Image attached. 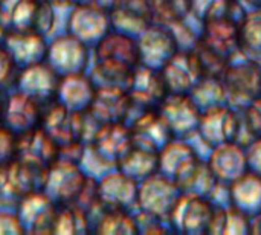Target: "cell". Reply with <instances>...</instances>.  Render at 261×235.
Segmentation results:
<instances>
[{"label": "cell", "instance_id": "obj_12", "mask_svg": "<svg viewBox=\"0 0 261 235\" xmlns=\"http://www.w3.org/2000/svg\"><path fill=\"white\" fill-rule=\"evenodd\" d=\"M141 64L153 69H162L167 61L179 50V41L171 26L153 23L138 40Z\"/></svg>", "mask_w": 261, "mask_h": 235}, {"label": "cell", "instance_id": "obj_24", "mask_svg": "<svg viewBox=\"0 0 261 235\" xmlns=\"http://www.w3.org/2000/svg\"><path fill=\"white\" fill-rule=\"evenodd\" d=\"M2 44L11 54L20 69L46 61L49 47L44 35L35 32H6Z\"/></svg>", "mask_w": 261, "mask_h": 235}, {"label": "cell", "instance_id": "obj_31", "mask_svg": "<svg viewBox=\"0 0 261 235\" xmlns=\"http://www.w3.org/2000/svg\"><path fill=\"white\" fill-rule=\"evenodd\" d=\"M154 23L173 26L182 23L191 12L193 0H148Z\"/></svg>", "mask_w": 261, "mask_h": 235}, {"label": "cell", "instance_id": "obj_35", "mask_svg": "<svg viewBox=\"0 0 261 235\" xmlns=\"http://www.w3.org/2000/svg\"><path fill=\"white\" fill-rule=\"evenodd\" d=\"M0 234H24V228L15 213H0Z\"/></svg>", "mask_w": 261, "mask_h": 235}, {"label": "cell", "instance_id": "obj_28", "mask_svg": "<svg viewBox=\"0 0 261 235\" xmlns=\"http://www.w3.org/2000/svg\"><path fill=\"white\" fill-rule=\"evenodd\" d=\"M231 205L251 220L261 214V176L248 170L229 185Z\"/></svg>", "mask_w": 261, "mask_h": 235}, {"label": "cell", "instance_id": "obj_16", "mask_svg": "<svg viewBox=\"0 0 261 235\" xmlns=\"http://www.w3.org/2000/svg\"><path fill=\"white\" fill-rule=\"evenodd\" d=\"M135 119L127 124L132 132L133 144L159 153L170 141L174 139L170 127L158 109L138 110Z\"/></svg>", "mask_w": 261, "mask_h": 235}, {"label": "cell", "instance_id": "obj_29", "mask_svg": "<svg viewBox=\"0 0 261 235\" xmlns=\"http://www.w3.org/2000/svg\"><path fill=\"white\" fill-rule=\"evenodd\" d=\"M116 168L133 180L142 182L159 171V153L133 144L125 156L119 161Z\"/></svg>", "mask_w": 261, "mask_h": 235}, {"label": "cell", "instance_id": "obj_33", "mask_svg": "<svg viewBox=\"0 0 261 235\" xmlns=\"http://www.w3.org/2000/svg\"><path fill=\"white\" fill-rule=\"evenodd\" d=\"M245 121L246 125L251 132V135L254 138H260L261 136V95L257 96L255 99H252L245 112Z\"/></svg>", "mask_w": 261, "mask_h": 235}, {"label": "cell", "instance_id": "obj_34", "mask_svg": "<svg viewBox=\"0 0 261 235\" xmlns=\"http://www.w3.org/2000/svg\"><path fill=\"white\" fill-rule=\"evenodd\" d=\"M15 142L17 136L0 122V165L15 158Z\"/></svg>", "mask_w": 261, "mask_h": 235}, {"label": "cell", "instance_id": "obj_7", "mask_svg": "<svg viewBox=\"0 0 261 235\" xmlns=\"http://www.w3.org/2000/svg\"><path fill=\"white\" fill-rule=\"evenodd\" d=\"M182 191L159 171L144 179L138 187V211L168 220Z\"/></svg>", "mask_w": 261, "mask_h": 235}, {"label": "cell", "instance_id": "obj_11", "mask_svg": "<svg viewBox=\"0 0 261 235\" xmlns=\"http://www.w3.org/2000/svg\"><path fill=\"white\" fill-rule=\"evenodd\" d=\"M109 31H112L109 11L95 3H75L69 15L67 34L81 40L87 46H95Z\"/></svg>", "mask_w": 261, "mask_h": 235}, {"label": "cell", "instance_id": "obj_9", "mask_svg": "<svg viewBox=\"0 0 261 235\" xmlns=\"http://www.w3.org/2000/svg\"><path fill=\"white\" fill-rule=\"evenodd\" d=\"M127 92L135 110L159 109L170 90L159 69L139 64L127 84Z\"/></svg>", "mask_w": 261, "mask_h": 235}, {"label": "cell", "instance_id": "obj_20", "mask_svg": "<svg viewBox=\"0 0 261 235\" xmlns=\"http://www.w3.org/2000/svg\"><path fill=\"white\" fill-rule=\"evenodd\" d=\"M170 93H191L203 80L202 70L191 50H177L161 69Z\"/></svg>", "mask_w": 261, "mask_h": 235}, {"label": "cell", "instance_id": "obj_22", "mask_svg": "<svg viewBox=\"0 0 261 235\" xmlns=\"http://www.w3.org/2000/svg\"><path fill=\"white\" fill-rule=\"evenodd\" d=\"M60 75L52 69L47 61H40L37 64L21 67L18 72L15 89L44 102L55 98Z\"/></svg>", "mask_w": 261, "mask_h": 235}, {"label": "cell", "instance_id": "obj_2", "mask_svg": "<svg viewBox=\"0 0 261 235\" xmlns=\"http://www.w3.org/2000/svg\"><path fill=\"white\" fill-rule=\"evenodd\" d=\"M0 23L6 32L47 35L55 24L54 5L46 0H0Z\"/></svg>", "mask_w": 261, "mask_h": 235}, {"label": "cell", "instance_id": "obj_19", "mask_svg": "<svg viewBox=\"0 0 261 235\" xmlns=\"http://www.w3.org/2000/svg\"><path fill=\"white\" fill-rule=\"evenodd\" d=\"M109 18L113 31L130 37L141 35L154 23L148 0H113Z\"/></svg>", "mask_w": 261, "mask_h": 235}, {"label": "cell", "instance_id": "obj_1", "mask_svg": "<svg viewBox=\"0 0 261 235\" xmlns=\"http://www.w3.org/2000/svg\"><path fill=\"white\" fill-rule=\"evenodd\" d=\"M93 47L95 67L92 80L95 84L127 89L133 70L141 64L138 40L112 29Z\"/></svg>", "mask_w": 261, "mask_h": 235}, {"label": "cell", "instance_id": "obj_18", "mask_svg": "<svg viewBox=\"0 0 261 235\" xmlns=\"http://www.w3.org/2000/svg\"><path fill=\"white\" fill-rule=\"evenodd\" d=\"M15 206V214L24 228V234H52L58 205L49 196L37 191L21 199Z\"/></svg>", "mask_w": 261, "mask_h": 235}, {"label": "cell", "instance_id": "obj_8", "mask_svg": "<svg viewBox=\"0 0 261 235\" xmlns=\"http://www.w3.org/2000/svg\"><path fill=\"white\" fill-rule=\"evenodd\" d=\"M214 211V203L208 197L182 193L168 217V223L185 234L210 232Z\"/></svg>", "mask_w": 261, "mask_h": 235}, {"label": "cell", "instance_id": "obj_26", "mask_svg": "<svg viewBox=\"0 0 261 235\" xmlns=\"http://www.w3.org/2000/svg\"><path fill=\"white\" fill-rule=\"evenodd\" d=\"M226 95L248 99L249 102L261 95V69L254 61L242 63L239 66H228L223 78Z\"/></svg>", "mask_w": 261, "mask_h": 235}, {"label": "cell", "instance_id": "obj_23", "mask_svg": "<svg viewBox=\"0 0 261 235\" xmlns=\"http://www.w3.org/2000/svg\"><path fill=\"white\" fill-rule=\"evenodd\" d=\"M96 84L86 72L60 76L55 98L70 112H87L95 98Z\"/></svg>", "mask_w": 261, "mask_h": 235}, {"label": "cell", "instance_id": "obj_4", "mask_svg": "<svg viewBox=\"0 0 261 235\" xmlns=\"http://www.w3.org/2000/svg\"><path fill=\"white\" fill-rule=\"evenodd\" d=\"M41 128H44L57 144L83 141L86 138V112H70L57 98L41 102Z\"/></svg>", "mask_w": 261, "mask_h": 235}, {"label": "cell", "instance_id": "obj_37", "mask_svg": "<svg viewBox=\"0 0 261 235\" xmlns=\"http://www.w3.org/2000/svg\"><path fill=\"white\" fill-rule=\"evenodd\" d=\"M5 37H6V31H5V28L2 26V23H0V44L3 43Z\"/></svg>", "mask_w": 261, "mask_h": 235}, {"label": "cell", "instance_id": "obj_13", "mask_svg": "<svg viewBox=\"0 0 261 235\" xmlns=\"http://www.w3.org/2000/svg\"><path fill=\"white\" fill-rule=\"evenodd\" d=\"M159 113L170 127L174 139H185L197 130L202 110L190 93H168L159 106Z\"/></svg>", "mask_w": 261, "mask_h": 235}, {"label": "cell", "instance_id": "obj_17", "mask_svg": "<svg viewBox=\"0 0 261 235\" xmlns=\"http://www.w3.org/2000/svg\"><path fill=\"white\" fill-rule=\"evenodd\" d=\"M60 156V145L57 141L41 127H37L28 133L18 135L15 142V158L47 170Z\"/></svg>", "mask_w": 261, "mask_h": 235}, {"label": "cell", "instance_id": "obj_10", "mask_svg": "<svg viewBox=\"0 0 261 235\" xmlns=\"http://www.w3.org/2000/svg\"><path fill=\"white\" fill-rule=\"evenodd\" d=\"M0 122L15 136L41 125V102L17 89L6 92Z\"/></svg>", "mask_w": 261, "mask_h": 235}, {"label": "cell", "instance_id": "obj_32", "mask_svg": "<svg viewBox=\"0 0 261 235\" xmlns=\"http://www.w3.org/2000/svg\"><path fill=\"white\" fill-rule=\"evenodd\" d=\"M20 67L6 50L3 44H0V92H11L15 89Z\"/></svg>", "mask_w": 261, "mask_h": 235}, {"label": "cell", "instance_id": "obj_6", "mask_svg": "<svg viewBox=\"0 0 261 235\" xmlns=\"http://www.w3.org/2000/svg\"><path fill=\"white\" fill-rule=\"evenodd\" d=\"M87 176L81 165L58 158L47 168L43 193L57 205L72 206L84 188Z\"/></svg>", "mask_w": 261, "mask_h": 235}, {"label": "cell", "instance_id": "obj_21", "mask_svg": "<svg viewBox=\"0 0 261 235\" xmlns=\"http://www.w3.org/2000/svg\"><path fill=\"white\" fill-rule=\"evenodd\" d=\"M132 110V101L125 87L96 86L95 98L87 110L98 122H125Z\"/></svg>", "mask_w": 261, "mask_h": 235}, {"label": "cell", "instance_id": "obj_36", "mask_svg": "<svg viewBox=\"0 0 261 235\" xmlns=\"http://www.w3.org/2000/svg\"><path fill=\"white\" fill-rule=\"evenodd\" d=\"M246 156H248L249 170L261 176V136L255 138L249 144V148L246 150Z\"/></svg>", "mask_w": 261, "mask_h": 235}, {"label": "cell", "instance_id": "obj_38", "mask_svg": "<svg viewBox=\"0 0 261 235\" xmlns=\"http://www.w3.org/2000/svg\"><path fill=\"white\" fill-rule=\"evenodd\" d=\"M5 95H6V92H0V116H2V110H3V102H5Z\"/></svg>", "mask_w": 261, "mask_h": 235}, {"label": "cell", "instance_id": "obj_15", "mask_svg": "<svg viewBox=\"0 0 261 235\" xmlns=\"http://www.w3.org/2000/svg\"><path fill=\"white\" fill-rule=\"evenodd\" d=\"M46 61L60 76L86 72L89 66V46L70 34L61 35L49 43Z\"/></svg>", "mask_w": 261, "mask_h": 235}, {"label": "cell", "instance_id": "obj_30", "mask_svg": "<svg viewBox=\"0 0 261 235\" xmlns=\"http://www.w3.org/2000/svg\"><path fill=\"white\" fill-rule=\"evenodd\" d=\"M239 50L261 64V11L246 14L239 34Z\"/></svg>", "mask_w": 261, "mask_h": 235}, {"label": "cell", "instance_id": "obj_25", "mask_svg": "<svg viewBox=\"0 0 261 235\" xmlns=\"http://www.w3.org/2000/svg\"><path fill=\"white\" fill-rule=\"evenodd\" d=\"M138 187L139 185L136 180L125 176L119 170L109 173L98 180L99 199L109 206L122 208L127 211L138 208Z\"/></svg>", "mask_w": 261, "mask_h": 235}, {"label": "cell", "instance_id": "obj_27", "mask_svg": "<svg viewBox=\"0 0 261 235\" xmlns=\"http://www.w3.org/2000/svg\"><path fill=\"white\" fill-rule=\"evenodd\" d=\"M213 150L214 153L208 165L217 182L229 185L249 170L246 150L240 144H223Z\"/></svg>", "mask_w": 261, "mask_h": 235}, {"label": "cell", "instance_id": "obj_3", "mask_svg": "<svg viewBox=\"0 0 261 235\" xmlns=\"http://www.w3.org/2000/svg\"><path fill=\"white\" fill-rule=\"evenodd\" d=\"M47 170L34 167L18 158L0 165V202L17 205L26 196L43 191Z\"/></svg>", "mask_w": 261, "mask_h": 235}, {"label": "cell", "instance_id": "obj_14", "mask_svg": "<svg viewBox=\"0 0 261 235\" xmlns=\"http://www.w3.org/2000/svg\"><path fill=\"white\" fill-rule=\"evenodd\" d=\"M86 145H89L107 167H116L132 148L133 138L125 122H106L96 130L92 142Z\"/></svg>", "mask_w": 261, "mask_h": 235}, {"label": "cell", "instance_id": "obj_5", "mask_svg": "<svg viewBox=\"0 0 261 235\" xmlns=\"http://www.w3.org/2000/svg\"><path fill=\"white\" fill-rule=\"evenodd\" d=\"M243 127H246L245 116L220 104L202 112L197 132L205 144L214 148L223 144H239Z\"/></svg>", "mask_w": 261, "mask_h": 235}]
</instances>
